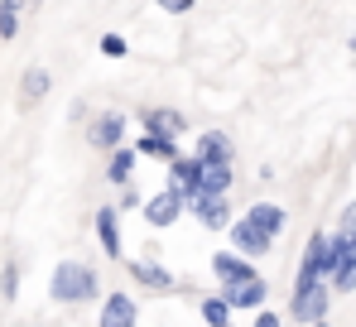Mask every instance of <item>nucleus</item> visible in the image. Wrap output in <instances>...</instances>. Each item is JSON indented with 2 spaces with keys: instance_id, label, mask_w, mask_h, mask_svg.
I'll use <instances>...</instances> for the list:
<instances>
[{
  "instance_id": "f257e3e1",
  "label": "nucleus",
  "mask_w": 356,
  "mask_h": 327,
  "mask_svg": "<svg viewBox=\"0 0 356 327\" xmlns=\"http://www.w3.org/2000/svg\"><path fill=\"white\" fill-rule=\"evenodd\" d=\"M49 294H54V303H92L97 294H102V279L92 265H77V260H63L58 270L49 274Z\"/></svg>"
},
{
  "instance_id": "f03ea898",
  "label": "nucleus",
  "mask_w": 356,
  "mask_h": 327,
  "mask_svg": "<svg viewBox=\"0 0 356 327\" xmlns=\"http://www.w3.org/2000/svg\"><path fill=\"white\" fill-rule=\"evenodd\" d=\"M327 298H332V284L327 279H313V284H303L294 289V313L298 323H318V318H327Z\"/></svg>"
},
{
  "instance_id": "7ed1b4c3",
  "label": "nucleus",
  "mask_w": 356,
  "mask_h": 327,
  "mask_svg": "<svg viewBox=\"0 0 356 327\" xmlns=\"http://www.w3.org/2000/svg\"><path fill=\"white\" fill-rule=\"evenodd\" d=\"M125 125H130V120H125L120 111H102V115H92V125H87V145L111 154L116 145H125Z\"/></svg>"
},
{
  "instance_id": "20e7f679",
  "label": "nucleus",
  "mask_w": 356,
  "mask_h": 327,
  "mask_svg": "<svg viewBox=\"0 0 356 327\" xmlns=\"http://www.w3.org/2000/svg\"><path fill=\"white\" fill-rule=\"evenodd\" d=\"M232 246H236L241 255H250V260H260V255H270V246H275V236H270V231H260L255 221L236 217V221H232Z\"/></svg>"
},
{
  "instance_id": "39448f33",
  "label": "nucleus",
  "mask_w": 356,
  "mask_h": 327,
  "mask_svg": "<svg viewBox=\"0 0 356 327\" xmlns=\"http://www.w3.org/2000/svg\"><path fill=\"white\" fill-rule=\"evenodd\" d=\"M193 159H197V164H232V159H236V140H232L227 130H202Z\"/></svg>"
},
{
  "instance_id": "423d86ee",
  "label": "nucleus",
  "mask_w": 356,
  "mask_h": 327,
  "mask_svg": "<svg viewBox=\"0 0 356 327\" xmlns=\"http://www.w3.org/2000/svg\"><path fill=\"white\" fill-rule=\"evenodd\" d=\"M140 207H145V221H149V226H174V221L183 217V198H178L174 188H159V193L145 198Z\"/></svg>"
},
{
  "instance_id": "0eeeda50",
  "label": "nucleus",
  "mask_w": 356,
  "mask_h": 327,
  "mask_svg": "<svg viewBox=\"0 0 356 327\" xmlns=\"http://www.w3.org/2000/svg\"><path fill=\"white\" fill-rule=\"evenodd\" d=\"M265 279L255 274V279H245V284H227L222 289V298L232 303V313H255V308H265Z\"/></svg>"
},
{
  "instance_id": "6e6552de",
  "label": "nucleus",
  "mask_w": 356,
  "mask_h": 327,
  "mask_svg": "<svg viewBox=\"0 0 356 327\" xmlns=\"http://www.w3.org/2000/svg\"><path fill=\"white\" fill-rule=\"evenodd\" d=\"M212 274H217L222 289H227V284L255 279V265H250V255H241V250H217V255H212Z\"/></svg>"
},
{
  "instance_id": "1a4fd4ad",
  "label": "nucleus",
  "mask_w": 356,
  "mask_h": 327,
  "mask_svg": "<svg viewBox=\"0 0 356 327\" xmlns=\"http://www.w3.org/2000/svg\"><path fill=\"white\" fill-rule=\"evenodd\" d=\"M140 323V308H135V298L130 294H106L102 298V327H135Z\"/></svg>"
},
{
  "instance_id": "9d476101",
  "label": "nucleus",
  "mask_w": 356,
  "mask_h": 327,
  "mask_svg": "<svg viewBox=\"0 0 356 327\" xmlns=\"http://www.w3.org/2000/svg\"><path fill=\"white\" fill-rule=\"evenodd\" d=\"M140 125H145L149 135H174V140H178V135L188 130V115L174 111V106H149L145 115H140Z\"/></svg>"
},
{
  "instance_id": "9b49d317",
  "label": "nucleus",
  "mask_w": 356,
  "mask_h": 327,
  "mask_svg": "<svg viewBox=\"0 0 356 327\" xmlns=\"http://www.w3.org/2000/svg\"><path fill=\"white\" fill-rule=\"evenodd\" d=\"M327 284H332L337 294H352L356 289V231H347V246H342L337 265H332V274H327Z\"/></svg>"
},
{
  "instance_id": "f8f14e48",
  "label": "nucleus",
  "mask_w": 356,
  "mask_h": 327,
  "mask_svg": "<svg viewBox=\"0 0 356 327\" xmlns=\"http://www.w3.org/2000/svg\"><path fill=\"white\" fill-rule=\"evenodd\" d=\"M130 274H135L145 289H154V294H174V289H178L174 270H164L159 260H135V265H130Z\"/></svg>"
},
{
  "instance_id": "ddd939ff",
  "label": "nucleus",
  "mask_w": 356,
  "mask_h": 327,
  "mask_svg": "<svg viewBox=\"0 0 356 327\" xmlns=\"http://www.w3.org/2000/svg\"><path fill=\"white\" fill-rule=\"evenodd\" d=\"M97 236H102L106 260H120V212L116 207H102V212H97Z\"/></svg>"
},
{
  "instance_id": "4468645a",
  "label": "nucleus",
  "mask_w": 356,
  "mask_h": 327,
  "mask_svg": "<svg viewBox=\"0 0 356 327\" xmlns=\"http://www.w3.org/2000/svg\"><path fill=\"white\" fill-rule=\"evenodd\" d=\"M197 221H202L207 231H222V226H232V202H227V193H212V198L197 207Z\"/></svg>"
},
{
  "instance_id": "2eb2a0df",
  "label": "nucleus",
  "mask_w": 356,
  "mask_h": 327,
  "mask_svg": "<svg viewBox=\"0 0 356 327\" xmlns=\"http://www.w3.org/2000/svg\"><path fill=\"white\" fill-rule=\"evenodd\" d=\"M135 154H145V159H178V140L174 135H149V130H145V135H140V145H135Z\"/></svg>"
},
{
  "instance_id": "dca6fc26",
  "label": "nucleus",
  "mask_w": 356,
  "mask_h": 327,
  "mask_svg": "<svg viewBox=\"0 0 356 327\" xmlns=\"http://www.w3.org/2000/svg\"><path fill=\"white\" fill-rule=\"evenodd\" d=\"M24 87H19V102L24 106H34L39 97H49V87H54V77H49V67H24V77H19Z\"/></svg>"
},
{
  "instance_id": "f3484780",
  "label": "nucleus",
  "mask_w": 356,
  "mask_h": 327,
  "mask_svg": "<svg viewBox=\"0 0 356 327\" xmlns=\"http://www.w3.org/2000/svg\"><path fill=\"white\" fill-rule=\"evenodd\" d=\"M197 188L202 193H232V164H197Z\"/></svg>"
},
{
  "instance_id": "a211bd4d",
  "label": "nucleus",
  "mask_w": 356,
  "mask_h": 327,
  "mask_svg": "<svg viewBox=\"0 0 356 327\" xmlns=\"http://www.w3.org/2000/svg\"><path fill=\"white\" fill-rule=\"evenodd\" d=\"M193 183H197V159H193V154H178V159H169V188H174L178 198H183Z\"/></svg>"
},
{
  "instance_id": "6ab92c4d",
  "label": "nucleus",
  "mask_w": 356,
  "mask_h": 327,
  "mask_svg": "<svg viewBox=\"0 0 356 327\" xmlns=\"http://www.w3.org/2000/svg\"><path fill=\"white\" fill-rule=\"evenodd\" d=\"M135 159H140L135 150L116 145V150H111V164H106V178H111L116 188H125V183H130V173H135Z\"/></svg>"
},
{
  "instance_id": "aec40b11",
  "label": "nucleus",
  "mask_w": 356,
  "mask_h": 327,
  "mask_svg": "<svg viewBox=\"0 0 356 327\" xmlns=\"http://www.w3.org/2000/svg\"><path fill=\"white\" fill-rule=\"evenodd\" d=\"M245 221H255L260 231L280 236V231H284V207H275V202H255V207L245 212Z\"/></svg>"
},
{
  "instance_id": "412c9836",
  "label": "nucleus",
  "mask_w": 356,
  "mask_h": 327,
  "mask_svg": "<svg viewBox=\"0 0 356 327\" xmlns=\"http://www.w3.org/2000/svg\"><path fill=\"white\" fill-rule=\"evenodd\" d=\"M19 10H24V0H0V44H15V34H19Z\"/></svg>"
},
{
  "instance_id": "4be33fe9",
  "label": "nucleus",
  "mask_w": 356,
  "mask_h": 327,
  "mask_svg": "<svg viewBox=\"0 0 356 327\" xmlns=\"http://www.w3.org/2000/svg\"><path fill=\"white\" fill-rule=\"evenodd\" d=\"M197 313H202V323H207V327L232 323V303H227L222 294H217V298H202V303H197Z\"/></svg>"
},
{
  "instance_id": "5701e85b",
  "label": "nucleus",
  "mask_w": 356,
  "mask_h": 327,
  "mask_svg": "<svg viewBox=\"0 0 356 327\" xmlns=\"http://www.w3.org/2000/svg\"><path fill=\"white\" fill-rule=\"evenodd\" d=\"M0 294H5V303L19 294V265L15 260H5V270H0Z\"/></svg>"
},
{
  "instance_id": "b1692460",
  "label": "nucleus",
  "mask_w": 356,
  "mask_h": 327,
  "mask_svg": "<svg viewBox=\"0 0 356 327\" xmlns=\"http://www.w3.org/2000/svg\"><path fill=\"white\" fill-rule=\"evenodd\" d=\"M102 54H106V58H125V54H130L125 34H116V29H111V34H102Z\"/></svg>"
},
{
  "instance_id": "393cba45",
  "label": "nucleus",
  "mask_w": 356,
  "mask_h": 327,
  "mask_svg": "<svg viewBox=\"0 0 356 327\" xmlns=\"http://www.w3.org/2000/svg\"><path fill=\"white\" fill-rule=\"evenodd\" d=\"M154 5H159L164 15H188V10H193L197 0H154Z\"/></svg>"
},
{
  "instance_id": "a878e982",
  "label": "nucleus",
  "mask_w": 356,
  "mask_h": 327,
  "mask_svg": "<svg viewBox=\"0 0 356 327\" xmlns=\"http://www.w3.org/2000/svg\"><path fill=\"white\" fill-rule=\"evenodd\" d=\"M140 202H145V198H140L135 188H125V193H120V212H130V207H140Z\"/></svg>"
},
{
  "instance_id": "bb28decb",
  "label": "nucleus",
  "mask_w": 356,
  "mask_h": 327,
  "mask_svg": "<svg viewBox=\"0 0 356 327\" xmlns=\"http://www.w3.org/2000/svg\"><path fill=\"white\" fill-rule=\"evenodd\" d=\"M255 327H284L280 313H255Z\"/></svg>"
},
{
  "instance_id": "cd10ccee",
  "label": "nucleus",
  "mask_w": 356,
  "mask_h": 327,
  "mask_svg": "<svg viewBox=\"0 0 356 327\" xmlns=\"http://www.w3.org/2000/svg\"><path fill=\"white\" fill-rule=\"evenodd\" d=\"M342 231H356V202L347 207V212H342Z\"/></svg>"
},
{
  "instance_id": "c85d7f7f",
  "label": "nucleus",
  "mask_w": 356,
  "mask_h": 327,
  "mask_svg": "<svg viewBox=\"0 0 356 327\" xmlns=\"http://www.w3.org/2000/svg\"><path fill=\"white\" fill-rule=\"evenodd\" d=\"M313 327H327V323H323V318H318V323H313Z\"/></svg>"
},
{
  "instance_id": "c756f323",
  "label": "nucleus",
  "mask_w": 356,
  "mask_h": 327,
  "mask_svg": "<svg viewBox=\"0 0 356 327\" xmlns=\"http://www.w3.org/2000/svg\"><path fill=\"white\" fill-rule=\"evenodd\" d=\"M352 54H356V34H352Z\"/></svg>"
},
{
  "instance_id": "7c9ffc66",
  "label": "nucleus",
  "mask_w": 356,
  "mask_h": 327,
  "mask_svg": "<svg viewBox=\"0 0 356 327\" xmlns=\"http://www.w3.org/2000/svg\"><path fill=\"white\" fill-rule=\"evenodd\" d=\"M217 327H236V323H217Z\"/></svg>"
}]
</instances>
